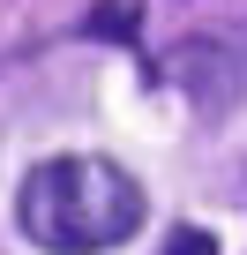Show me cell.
Segmentation results:
<instances>
[{
  "label": "cell",
  "mask_w": 247,
  "mask_h": 255,
  "mask_svg": "<svg viewBox=\"0 0 247 255\" xmlns=\"http://www.w3.org/2000/svg\"><path fill=\"white\" fill-rule=\"evenodd\" d=\"M143 180L128 165H112L97 150H68L23 173L15 188V225L23 240H38L45 255H97L143 233Z\"/></svg>",
  "instance_id": "1"
},
{
  "label": "cell",
  "mask_w": 247,
  "mask_h": 255,
  "mask_svg": "<svg viewBox=\"0 0 247 255\" xmlns=\"http://www.w3.org/2000/svg\"><path fill=\"white\" fill-rule=\"evenodd\" d=\"M172 75H180L202 105H232V98H240V60H232L217 38H195V45L172 60Z\"/></svg>",
  "instance_id": "2"
},
{
  "label": "cell",
  "mask_w": 247,
  "mask_h": 255,
  "mask_svg": "<svg viewBox=\"0 0 247 255\" xmlns=\"http://www.w3.org/2000/svg\"><path fill=\"white\" fill-rule=\"evenodd\" d=\"M158 255H217V240H210V225H172Z\"/></svg>",
  "instance_id": "3"
}]
</instances>
